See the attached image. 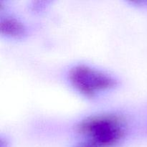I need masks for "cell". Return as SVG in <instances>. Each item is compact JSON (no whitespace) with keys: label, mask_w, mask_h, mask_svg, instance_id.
Instances as JSON below:
<instances>
[{"label":"cell","mask_w":147,"mask_h":147,"mask_svg":"<svg viewBox=\"0 0 147 147\" xmlns=\"http://www.w3.org/2000/svg\"><path fill=\"white\" fill-rule=\"evenodd\" d=\"M77 129L99 147H113L125 136L126 123L121 116L104 113L86 118L79 123Z\"/></svg>","instance_id":"1"},{"label":"cell","mask_w":147,"mask_h":147,"mask_svg":"<svg viewBox=\"0 0 147 147\" xmlns=\"http://www.w3.org/2000/svg\"><path fill=\"white\" fill-rule=\"evenodd\" d=\"M0 30L2 34L15 38L22 37L26 32L25 27L20 20L9 17L1 19Z\"/></svg>","instance_id":"3"},{"label":"cell","mask_w":147,"mask_h":147,"mask_svg":"<svg viewBox=\"0 0 147 147\" xmlns=\"http://www.w3.org/2000/svg\"><path fill=\"white\" fill-rule=\"evenodd\" d=\"M76 147H99V146H97L96 144H95L92 143V142H89V141H88V142H86V143L81 144H80L79 146H78Z\"/></svg>","instance_id":"4"},{"label":"cell","mask_w":147,"mask_h":147,"mask_svg":"<svg viewBox=\"0 0 147 147\" xmlns=\"http://www.w3.org/2000/svg\"><path fill=\"white\" fill-rule=\"evenodd\" d=\"M69 79L76 89L89 97L110 90L117 83L110 75L86 65H78L71 68Z\"/></svg>","instance_id":"2"}]
</instances>
